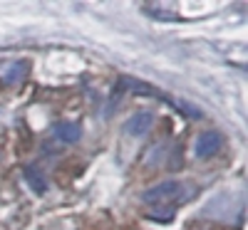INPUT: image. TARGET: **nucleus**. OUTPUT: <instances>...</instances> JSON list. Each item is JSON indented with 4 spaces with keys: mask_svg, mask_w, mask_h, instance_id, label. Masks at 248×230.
Instances as JSON below:
<instances>
[{
    "mask_svg": "<svg viewBox=\"0 0 248 230\" xmlns=\"http://www.w3.org/2000/svg\"><path fill=\"white\" fill-rule=\"evenodd\" d=\"M186 193H189V188L181 181H164V183L149 188V191H144V201L152 205H169V201H174V203L184 201Z\"/></svg>",
    "mask_w": 248,
    "mask_h": 230,
    "instance_id": "f257e3e1",
    "label": "nucleus"
},
{
    "mask_svg": "<svg viewBox=\"0 0 248 230\" xmlns=\"http://www.w3.org/2000/svg\"><path fill=\"white\" fill-rule=\"evenodd\" d=\"M221 146H223V136L218 131H203L196 139V156L199 158H209V156L221 151Z\"/></svg>",
    "mask_w": 248,
    "mask_h": 230,
    "instance_id": "f03ea898",
    "label": "nucleus"
},
{
    "mask_svg": "<svg viewBox=\"0 0 248 230\" xmlns=\"http://www.w3.org/2000/svg\"><path fill=\"white\" fill-rule=\"evenodd\" d=\"M152 121H154V114H152V112H137V114L127 121L124 131H127L129 136H144V134L149 131Z\"/></svg>",
    "mask_w": 248,
    "mask_h": 230,
    "instance_id": "7ed1b4c3",
    "label": "nucleus"
},
{
    "mask_svg": "<svg viewBox=\"0 0 248 230\" xmlns=\"http://www.w3.org/2000/svg\"><path fill=\"white\" fill-rule=\"evenodd\" d=\"M52 131L60 141H65V144H77L79 136H82V127L75 124V121H60V124H55Z\"/></svg>",
    "mask_w": 248,
    "mask_h": 230,
    "instance_id": "20e7f679",
    "label": "nucleus"
},
{
    "mask_svg": "<svg viewBox=\"0 0 248 230\" xmlns=\"http://www.w3.org/2000/svg\"><path fill=\"white\" fill-rule=\"evenodd\" d=\"M28 77V62H13L10 67L3 70V82L5 85H17Z\"/></svg>",
    "mask_w": 248,
    "mask_h": 230,
    "instance_id": "39448f33",
    "label": "nucleus"
},
{
    "mask_svg": "<svg viewBox=\"0 0 248 230\" xmlns=\"http://www.w3.org/2000/svg\"><path fill=\"white\" fill-rule=\"evenodd\" d=\"M25 181H28V186L32 188L35 193H45L47 181H45V176L40 173V171H35V169H25Z\"/></svg>",
    "mask_w": 248,
    "mask_h": 230,
    "instance_id": "423d86ee",
    "label": "nucleus"
},
{
    "mask_svg": "<svg viewBox=\"0 0 248 230\" xmlns=\"http://www.w3.org/2000/svg\"><path fill=\"white\" fill-rule=\"evenodd\" d=\"M119 87H122V89H129V92H139V94H152V92H154V87L144 85V82H139V79H134V77H122V79H119Z\"/></svg>",
    "mask_w": 248,
    "mask_h": 230,
    "instance_id": "0eeeda50",
    "label": "nucleus"
},
{
    "mask_svg": "<svg viewBox=\"0 0 248 230\" xmlns=\"http://www.w3.org/2000/svg\"><path fill=\"white\" fill-rule=\"evenodd\" d=\"M149 218H154V220H171L174 218V205H156V208H152L149 211Z\"/></svg>",
    "mask_w": 248,
    "mask_h": 230,
    "instance_id": "6e6552de",
    "label": "nucleus"
},
{
    "mask_svg": "<svg viewBox=\"0 0 248 230\" xmlns=\"http://www.w3.org/2000/svg\"><path fill=\"white\" fill-rule=\"evenodd\" d=\"M176 107L186 114V116H191V119H201L203 114H201V109H196L194 104H189V101H181V99H176Z\"/></svg>",
    "mask_w": 248,
    "mask_h": 230,
    "instance_id": "1a4fd4ad",
    "label": "nucleus"
}]
</instances>
